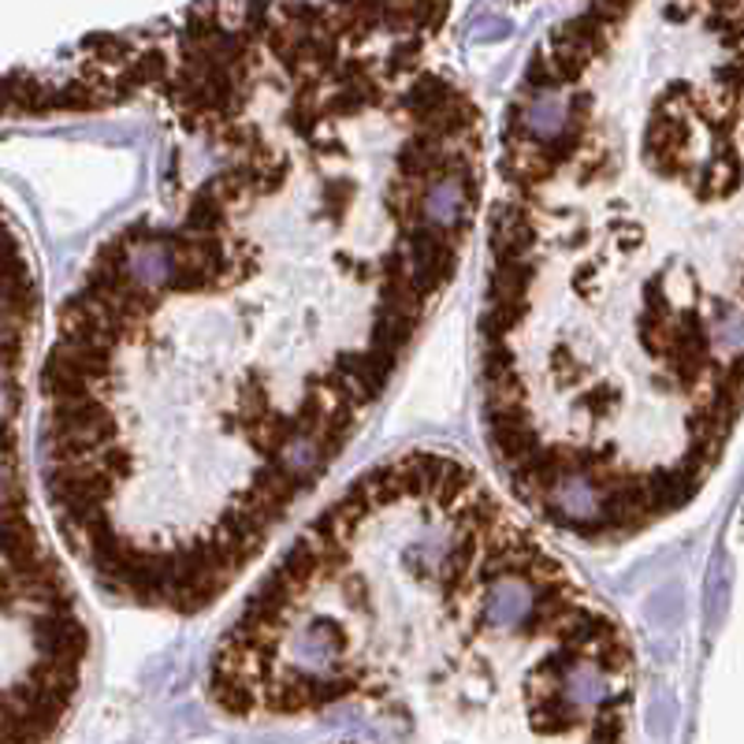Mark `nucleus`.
<instances>
[{"mask_svg":"<svg viewBox=\"0 0 744 744\" xmlns=\"http://www.w3.org/2000/svg\"><path fill=\"white\" fill-rule=\"evenodd\" d=\"M421 629L383 603L357 615L320 673L324 707L362 693L376 711L365 737L331 744H626L633 655L618 629L488 603L414 685Z\"/></svg>","mask_w":744,"mask_h":744,"instance_id":"1","label":"nucleus"},{"mask_svg":"<svg viewBox=\"0 0 744 744\" xmlns=\"http://www.w3.org/2000/svg\"><path fill=\"white\" fill-rule=\"evenodd\" d=\"M8 626L26 629V667L8 678V744H52L78 693L86 626L15 484H8Z\"/></svg>","mask_w":744,"mask_h":744,"instance_id":"2","label":"nucleus"},{"mask_svg":"<svg viewBox=\"0 0 744 744\" xmlns=\"http://www.w3.org/2000/svg\"><path fill=\"white\" fill-rule=\"evenodd\" d=\"M563 573H570V570H566L555 555H547V551H521V555L510 563V570L499 577L495 589L488 592V600H492V595H499V600H506V603L555 600V603H566V607L581 610L584 618L607 615L573 577H563ZM380 595L383 592H380V577H376L373 551L346 555L336 570L324 577L317 584V595L298 610L291 618V626L283 629V636H279L273 685H268V711H273V719H305V715L320 711V699H317L320 659L339 644V636L346 633V621L354 618V610L369 600H380Z\"/></svg>","mask_w":744,"mask_h":744,"instance_id":"3","label":"nucleus"}]
</instances>
